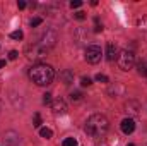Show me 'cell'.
<instances>
[{"mask_svg": "<svg viewBox=\"0 0 147 146\" xmlns=\"http://www.w3.org/2000/svg\"><path fill=\"white\" fill-rule=\"evenodd\" d=\"M2 67H5V60H0V69Z\"/></svg>", "mask_w": 147, "mask_h": 146, "instance_id": "25", "label": "cell"}, {"mask_svg": "<svg viewBox=\"0 0 147 146\" xmlns=\"http://www.w3.org/2000/svg\"><path fill=\"white\" fill-rule=\"evenodd\" d=\"M51 110H53V113H55V115H63V113L67 112V105H65V102H63V100L57 98V100H53V102H51Z\"/></svg>", "mask_w": 147, "mask_h": 146, "instance_id": "5", "label": "cell"}, {"mask_svg": "<svg viewBox=\"0 0 147 146\" xmlns=\"http://www.w3.org/2000/svg\"><path fill=\"white\" fill-rule=\"evenodd\" d=\"M17 7H19V9H26V2L19 0V2H17Z\"/></svg>", "mask_w": 147, "mask_h": 146, "instance_id": "24", "label": "cell"}, {"mask_svg": "<svg viewBox=\"0 0 147 146\" xmlns=\"http://www.w3.org/2000/svg\"><path fill=\"white\" fill-rule=\"evenodd\" d=\"M75 17H77L79 21H82V19H86V12H77V14H75Z\"/></svg>", "mask_w": 147, "mask_h": 146, "instance_id": "23", "label": "cell"}, {"mask_svg": "<svg viewBox=\"0 0 147 146\" xmlns=\"http://www.w3.org/2000/svg\"><path fill=\"white\" fill-rule=\"evenodd\" d=\"M127 146H135V145H132V143H130V145H127Z\"/></svg>", "mask_w": 147, "mask_h": 146, "instance_id": "26", "label": "cell"}, {"mask_svg": "<svg viewBox=\"0 0 147 146\" xmlns=\"http://www.w3.org/2000/svg\"><path fill=\"white\" fill-rule=\"evenodd\" d=\"M51 102H53V100H51V95H50V93H45V95H43V103H45V105H51Z\"/></svg>", "mask_w": 147, "mask_h": 146, "instance_id": "15", "label": "cell"}, {"mask_svg": "<svg viewBox=\"0 0 147 146\" xmlns=\"http://www.w3.org/2000/svg\"><path fill=\"white\" fill-rule=\"evenodd\" d=\"M29 77L38 86H48V84H51V81L55 77V71H53V67H50L46 64H36L31 67Z\"/></svg>", "mask_w": 147, "mask_h": 146, "instance_id": "2", "label": "cell"}, {"mask_svg": "<svg viewBox=\"0 0 147 146\" xmlns=\"http://www.w3.org/2000/svg\"><path fill=\"white\" fill-rule=\"evenodd\" d=\"M108 127H110L108 119H106L105 115H101V113H94V115H91V117L87 119L84 129H86V132H87L89 138L99 139V138H103V136L108 132Z\"/></svg>", "mask_w": 147, "mask_h": 146, "instance_id": "1", "label": "cell"}, {"mask_svg": "<svg viewBox=\"0 0 147 146\" xmlns=\"http://www.w3.org/2000/svg\"><path fill=\"white\" fill-rule=\"evenodd\" d=\"M55 41H57V35H55V31L48 29V31L45 33V36H43V45H45V48H46V45H48V46H53Z\"/></svg>", "mask_w": 147, "mask_h": 146, "instance_id": "7", "label": "cell"}, {"mask_svg": "<svg viewBox=\"0 0 147 146\" xmlns=\"http://www.w3.org/2000/svg\"><path fill=\"white\" fill-rule=\"evenodd\" d=\"M101 55H103V52H101V48L96 46V45L86 48V60H87L89 64H98V62L101 60Z\"/></svg>", "mask_w": 147, "mask_h": 146, "instance_id": "4", "label": "cell"}, {"mask_svg": "<svg viewBox=\"0 0 147 146\" xmlns=\"http://www.w3.org/2000/svg\"><path fill=\"white\" fill-rule=\"evenodd\" d=\"M63 146H77V139L75 138H67V139H63Z\"/></svg>", "mask_w": 147, "mask_h": 146, "instance_id": "14", "label": "cell"}, {"mask_svg": "<svg viewBox=\"0 0 147 146\" xmlns=\"http://www.w3.org/2000/svg\"><path fill=\"white\" fill-rule=\"evenodd\" d=\"M137 72L140 74V76H147V64H142V62H140V64L137 65Z\"/></svg>", "mask_w": 147, "mask_h": 146, "instance_id": "11", "label": "cell"}, {"mask_svg": "<svg viewBox=\"0 0 147 146\" xmlns=\"http://www.w3.org/2000/svg\"><path fill=\"white\" fill-rule=\"evenodd\" d=\"M62 77H63L65 84H70V83H72V72H70V71H65V72H62Z\"/></svg>", "mask_w": 147, "mask_h": 146, "instance_id": "12", "label": "cell"}, {"mask_svg": "<svg viewBox=\"0 0 147 146\" xmlns=\"http://www.w3.org/2000/svg\"><path fill=\"white\" fill-rule=\"evenodd\" d=\"M96 81H99V83H108L110 79H108L105 74H98V76H96Z\"/></svg>", "mask_w": 147, "mask_h": 146, "instance_id": "17", "label": "cell"}, {"mask_svg": "<svg viewBox=\"0 0 147 146\" xmlns=\"http://www.w3.org/2000/svg\"><path fill=\"white\" fill-rule=\"evenodd\" d=\"M80 5H82L80 0H72V2H70V7H72V9H79Z\"/></svg>", "mask_w": 147, "mask_h": 146, "instance_id": "19", "label": "cell"}, {"mask_svg": "<svg viewBox=\"0 0 147 146\" xmlns=\"http://www.w3.org/2000/svg\"><path fill=\"white\" fill-rule=\"evenodd\" d=\"M116 62H118V67L121 71H130L134 67V64H135V55L132 52H128V50H123V52L118 53Z\"/></svg>", "mask_w": 147, "mask_h": 146, "instance_id": "3", "label": "cell"}, {"mask_svg": "<svg viewBox=\"0 0 147 146\" xmlns=\"http://www.w3.org/2000/svg\"><path fill=\"white\" fill-rule=\"evenodd\" d=\"M39 134H41V138H45V139H50V138L53 136L51 129H48V127H41V129H39Z\"/></svg>", "mask_w": 147, "mask_h": 146, "instance_id": "10", "label": "cell"}, {"mask_svg": "<svg viewBox=\"0 0 147 146\" xmlns=\"http://www.w3.org/2000/svg\"><path fill=\"white\" fill-rule=\"evenodd\" d=\"M17 57H19V52H17V50H12V52L9 53V59H10V60H16Z\"/></svg>", "mask_w": 147, "mask_h": 146, "instance_id": "20", "label": "cell"}, {"mask_svg": "<svg viewBox=\"0 0 147 146\" xmlns=\"http://www.w3.org/2000/svg\"><path fill=\"white\" fill-rule=\"evenodd\" d=\"M121 131L125 132V134H132L134 131H135V122H134V119H123L121 120Z\"/></svg>", "mask_w": 147, "mask_h": 146, "instance_id": "6", "label": "cell"}, {"mask_svg": "<svg viewBox=\"0 0 147 146\" xmlns=\"http://www.w3.org/2000/svg\"><path fill=\"white\" fill-rule=\"evenodd\" d=\"M10 38H12V40H22V38H24V33H22L21 29L12 31V33H10Z\"/></svg>", "mask_w": 147, "mask_h": 146, "instance_id": "13", "label": "cell"}, {"mask_svg": "<svg viewBox=\"0 0 147 146\" xmlns=\"http://www.w3.org/2000/svg\"><path fill=\"white\" fill-rule=\"evenodd\" d=\"M118 48L115 46V43H108V46H106V59L110 60V62H113L115 59H118Z\"/></svg>", "mask_w": 147, "mask_h": 146, "instance_id": "8", "label": "cell"}, {"mask_svg": "<svg viewBox=\"0 0 147 146\" xmlns=\"http://www.w3.org/2000/svg\"><path fill=\"white\" fill-rule=\"evenodd\" d=\"M34 127H41V117H39V113L34 115V124H33Z\"/></svg>", "mask_w": 147, "mask_h": 146, "instance_id": "18", "label": "cell"}, {"mask_svg": "<svg viewBox=\"0 0 147 146\" xmlns=\"http://www.w3.org/2000/svg\"><path fill=\"white\" fill-rule=\"evenodd\" d=\"M125 108H127V112H128L130 115H139V113H140V105H139L137 102H128Z\"/></svg>", "mask_w": 147, "mask_h": 146, "instance_id": "9", "label": "cell"}, {"mask_svg": "<svg viewBox=\"0 0 147 146\" xmlns=\"http://www.w3.org/2000/svg\"><path fill=\"white\" fill-rule=\"evenodd\" d=\"M70 98H72V100H80V98H82V93L75 91V93H72V95H70Z\"/></svg>", "mask_w": 147, "mask_h": 146, "instance_id": "22", "label": "cell"}, {"mask_svg": "<svg viewBox=\"0 0 147 146\" xmlns=\"http://www.w3.org/2000/svg\"><path fill=\"white\" fill-rule=\"evenodd\" d=\"M41 23H43V19H41V17H34V19H31V26H33V28L39 26Z\"/></svg>", "mask_w": 147, "mask_h": 146, "instance_id": "16", "label": "cell"}, {"mask_svg": "<svg viewBox=\"0 0 147 146\" xmlns=\"http://www.w3.org/2000/svg\"><path fill=\"white\" fill-rule=\"evenodd\" d=\"M91 83H92V81H91L89 77H82V79H80V84H82V86H91Z\"/></svg>", "mask_w": 147, "mask_h": 146, "instance_id": "21", "label": "cell"}]
</instances>
